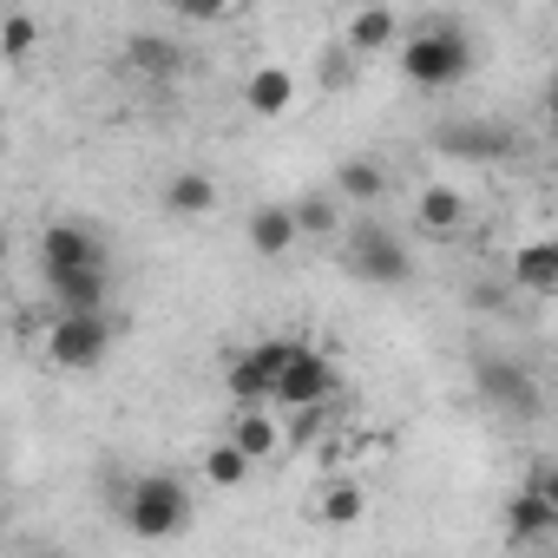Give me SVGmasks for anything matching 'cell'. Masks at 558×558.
Wrapping results in <instances>:
<instances>
[{"instance_id": "2", "label": "cell", "mask_w": 558, "mask_h": 558, "mask_svg": "<svg viewBox=\"0 0 558 558\" xmlns=\"http://www.w3.org/2000/svg\"><path fill=\"white\" fill-rule=\"evenodd\" d=\"M119 512H125V525H132L138 538H178V532L191 525V486H184L178 473H138V480L125 486Z\"/></svg>"}, {"instance_id": "6", "label": "cell", "mask_w": 558, "mask_h": 558, "mask_svg": "<svg viewBox=\"0 0 558 558\" xmlns=\"http://www.w3.org/2000/svg\"><path fill=\"white\" fill-rule=\"evenodd\" d=\"M323 401H336V362L316 342H303L290 355L283 381H276V408H323Z\"/></svg>"}, {"instance_id": "1", "label": "cell", "mask_w": 558, "mask_h": 558, "mask_svg": "<svg viewBox=\"0 0 558 558\" xmlns=\"http://www.w3.org/2000/svg\"><path fill=\"white\" fill-rule=\"evenodd\" d=\"M401 73H408L421 93H447V86H460V80L473 73V40H466L460 27H447V21L414 27V34L401 40Z\"/></svg>"}, {"instance_id": "13", "label": "cell", "mask_w": 558, "mask_h": 558, "mask_svg": "<svg viewBox=\"0 0 558 558\" xmlns=\"http://www.w3.org/2000/svg\"><path fill=\"white\" fill-rule=\"evenodd\" d=\"M80 263H106L99 236L86 223H47L40 236V269H80Z\"/></svg>"}, {"instance_id": "21", "label": "cell", "mask_w": 558, "mask_h": 558, "mask_svg": "<svg viewBox=\"0 0 558 558\" xmlns=\"http://www.w3.org/2000/svg\"><path fill=\"white\" fill-rule=\"evenodd\" d=\"M250 466H256V460H250L236 440H210V447H204V480H210V486H223V493H230V486H243V480H250Z\"/></svg>"}, {"instance_id": "18", "label": "cell", "mask_w": 558, "mask_h": 558, "mask_svg": "<svg viewBox=\"0 0 558 558\" xmlns=\"http://www.w3.org/2000/svg\"><path fill=\"white\" fill-rule=\"evenodd\" d=\"M336 197H349V204L388 197V165H381V158H342V165H336Z\"/></svg>"}, {"instance_id": "8", "label": "cell", "mask_w": 558, "mask_h": 558, "mask_svg": "<svg viewBox=\"0 0 558 558\" xmlns=\"http://www.w3.org/2000/svg\"><path fill=\"white\" fill-rule=\"evenodd\" d=\"M47 290H53V303H60V310H106V296H112V276H106V263L47 269Z\"/></svg>"}, {"instance_id": "20", "label": "cell", "mask_w": 558, "mask_h": 558, "mask_svg": "<svg viewBox=\"0 0 558 558\" xmlns=\"http://www.w3.org/2000/svg\"><path fill=\"white\" fill-rule=\"evenodd\" d=\"M165 204H171L178 217H210V210H217V184H210L204 171H178V178L165 184Z\"/></svg>"}, {"instance_id": "4", "label": "cell", "mask_w": 558, "mask_h": 558, "mask_svg": "<svg viewBox=\"0 0 558 558\" xmlns=\"http://www.w3.org/2000/svg\"><path fill=\"white\" fill-rule=\"evenodd\" d=\"M112 316L106 310H60L53 316V329H47V355H53V368H99L106 355H112Z\"/></svg>"}, {"instance_id": "19", "label": "cell", "mask_w": 558, "mask_h": 558, "mask_svg": "<svg viewBox=\"0 0 558 558\" xmlns=\"http://www.w3.org/2000/svg\"><path fill=\"white\" fill-rule=\"evenodd\" d=\"M230 440H236L250 460H269L276 447H283V434H276L269 408H236V427H230Z\"/></svg>"}, {"instance_id": "17", "label": "cell", "mask_w": 558, "mask_h": 558, "mask_svg": "<svg viewBox=\"0 0 558 558\" xmlns=\"http://www.w3.org/2000/svg\"><path fill=\"white\" fill-rule=\"evenodd\" d=\"M414 223H421L427 236H453V230L466 223V197H460L453 184H427L421 204H414Z\"/></svg>"}, {"instance_id": "28", "label": "cell", "mask_w": 558, "mask_h": 558, "mask_svg": "<svg viewBox=\"0 0 558 558\" xmlns=\"http://www.w3.org/2000/svg\"><path fill=\"white\" fill-rule=\"evenodd\" d=\"M551 138H558V93H551Z\"/></svg>"}, {"instance_id": "27", "label": "cell", "mask_w": 558, "mask_h": 558, "mask_svg": "<svg viewBox=\"0 0 558 558\" xmlns=\"http://www.w3.org/2000/svg\"><path fill=\"white\" fill-rule=\"evenodd\" d=\"M532 486H538V493H545V499H551V506H558V466H551V473H538V480H532Z\"/></svg>"}, {"instance_id": "11", "label": "cell", "mask_w": 558, "mask_h": 558, "mask_svg": "<svg viewBox=\"0 0 558 558\" xmlns=\"http://www.w3.org/2000/svg\"><path fill=\"white\" fill-rule=\"evenodd\" d=\"M296 243H303L296 204H256V210H250V250H256V256H290Z\"/></svg>"}, {"instance_id": "12", "label": "cell", "mask_w": 558, "mask_h": 558, "mask_svg": "<svg viewBox=\"0 0 558 558\" xmlns=\"http://www.w3.org/2000/svg\"><path fill=\"white\" fill-rule=\"evenodd\" d=\"M512 283L525 296H558V236H532L512 250Z\"/></svg>"}, {"instance_id": "24", "label": "cell", "mask_w": 558, "mask_h": 558, "mask_svg": "<svg viewBox=\"0 0 558 558\" xmlns=\"http://www.w3.org/2000/svg\"><path fill=\"white\" fill-rule=\"evenodd\" d=\"M296 223H303V236H336V223H342L336 184H329V191H303V197H296Z\"/></svg>"}, {"instance_id": "16", "label": "cell", "mask_w": 558, "mask_h": 558, "mask_svg": "<svg viewBox=\"0 0 558 558\" xmlns=\"http://www.w3.org/2000/svg\"><path fill=\"white\" fill-rule=\"evenodd\" d=\"M362 60H375V53H388L395 40H401V21H395V8H362V14H349V34H342Z\"/></svg>"}, {"instance_id": "10", "label": "cell", "mask_w": 558, "mask_h": 558, "mask_svg": "<svg viewBox=\"0 0 558 558\" xmlns=\"http://www.w3.org/2000/svg\"><path fill=\"white\" fill-rule=\"evenodd\" d=\"M440 151L447 158H506L512 151V132L493 125V119H460V125H440Z\"/></svg>"}, {"instance_id": "5", "label": "cell", "mask_w": 558, "mask_h": 558, "mask_svg": "<svg viewBox=\"0 0 558 558\" xmlns=\"http://www.w3.org/2000/svg\"><path fill=\"white\" fill-rule=\"evenodd\" d=\"M349 269L362 276V283H375V290H401L408 276H414V256H408V243H401L395 230L362 223V230L349 236Z\"/></svg>"}, {"instance_id": "9", "label": "cell", "mask_w": 558, "mask_h": 558, "mask_svg": "<svg viewBox=\"0 0 558 558\" xmlns=\"http://www.w3.org/2000/svg\"><path fill=\"white\" fill-rule=\"evenodd\" d=\"M125 66H132L138 80H151V86H171V80L184 73V47H178L171 34H132V40H125Z\"/></svg>"}, {"instance_id": "14", "label": "cell", "mask_w": 558, "mask_h": 558, "mask_svg": "<svg viewBox=\"0 0 558 558\" xmlns=\"http://www.w3.org/2000/svg\"><path fill=\"white\" fill-rule=\"evenodd\" d=\"M243 106H250L256 119H283V112L296 106V73H290V66H256V73L243 80Z\"/></svg>"}, {"instance_id": "15", "label": "cell", "mask_w": 558, "mask_h": 558, "mask_svg": "<svg viewBox=\"0 0 558 558\" xmlns=\"http://www.w3.org/2000/svg\"><path fill=\"white\" fill-rule=\"evenodd\" d=\"M506 532H512L519 545H538V538H551V532H558V506H551L538 486H525V493H512V499H506Z\"/></svg>"}, {"instance_id": "7", "label": "cell", "mask_w": 558, "mask_h": 558, "mask_svg": "<svg viewBox=\"0 0 558 558\" xmlns=\"http://www.w3.org/2000/svg\"><path fill=\"white\" fill-rule=\"evenodd\" d=\"M473 395L499 414H538V381L519 362H480L473 368Z\"/></svg>"}, {"instance_id": "3", "label": "cell", "mask_w": 558, "mask_h": 558, "mask_svg": "<svg viewBox=\"0 0 558 558\" xmlns=\"http://www.w3.org/2000/svg\"><path fill=\"white\" fill-rule=\"evenodd\" d=\"M296 349H303V336H269V342L243 349V355L230 362V375H223L230 401H236V408H276V381H283V368H290Z\"/></svg>"}, {"instance_id": "26", "label": "cell", "mask_w": 558, "mask_h": 558, "mask_svg": "<svg viewBox=\"0 0 558 558\" xmlns=\"http://www.w3.org/2000/svg\"><path fill=\"white\" fill-rule=\"evenodd\" d=\"M171 14H178V21H197V27H210V21H223V14H230V0H171Z\"/></svg>"}, {"instance_id": "22", "label": "cell", "mask_w": 558, "mask_h": 558, "mask_svg": "<svg viewBox=\"0 0 558 558\" xmlns=\"http://www.w3.org/2000/svg\"><path fill=\"white\" fill-rule=\"evenodd\" d=\"M368 512V493L355 486V480H336V486H323V499H316V519L323 525H355Z\"/></svg>"}, {"instance_id": "25", "label": "cell", "mask_w": 558, "mask_h": 558, "mask_svg": "<svg viewBox=\"0 0 558 558\" xmlns=\"http://www.w3.org/2000/svg\"><path fill=\"white\" fill-rule=\"evenodd\" d=\"M40 47V21L34 14H8V60H27Z\"/></svg>"}, {"instance_id": "23", "label": "cell", "mask_w": 558, "mask_h": 558, "mask_svg": "<svg viewBox=\"0 0 558 558\" xmlns=\"http://www.w3.org/2000/svg\"><path fill=\"white\" fill-rule=\"evenodd\" d=\"M355 80H362V53H355L349 40H342V47H329V53L316 60V86H323V93H349Z\"/></svg>"}]
</instances>
